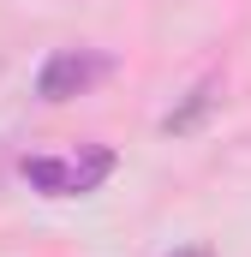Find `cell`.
<instances>
[{
	"label": "cell",
	"mask_w": 251,
	"mask_h": 257,
	"mask_svg": "<svg viewBox=\"0 0 251 257\" xmlns=\"http://www.w3.org/2000/svg\"><path fill=\"white\" fill-rule=\"evenodd\" d=\"M114 168H120V156L108 144H84L72 156H24L18 162V174L30 180V192H42V197H90V192L108 186Z\"/></svg>",
	"instance_id": "6da1fadb"
},
{
	"label": "cell",
	"mask_w": 251,
	"mask_h": 257,
	"mask_svg": "<svg viewBox=\"0 0 251 257\" xmlns=\"http://www.w3.org/2000/svg\"><path fill=\"white\" fill-rule=\"evenodd\" d=\"M215 102H221V72L197 78V84L186 90V102L162 114V132H168V138H186V132H197V126H203V114H209Z\"/></svg>",
	"instance_id": "3957f363"
},
{
	"label": "cell",
	"mask_w": 251,
	"mask_h": 257,
	"mask_svg": "<svg viewBox=\"0 0 251 257\" xmlns=\"http://www.w3.org/2000/svg\"><path fill=\"white\" fill-rule=\"evenodd\" d=\"M120 72V60L108 54V48H54L42 72H36V96L48 102V108H60L72 96H90L96 84H108Z\"/></svg>",
	"instance_id": "7a4b0ae2"
},
{
	"label": "cell",
	"mask_w": 251,
	"mask_h": 257,
	"mask_svg": "<svg viewBox=\"0 0 251 257\" xmlns=\"http://www.w3.org/2000/svg\"><path fill=\"white\" fill-rule=\"evenodd\" d=\"M168 257H215V245H174Z\"/></svg>",
	"instance_id": "277c9868"
}]
</instances>
